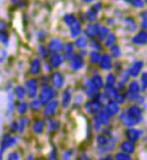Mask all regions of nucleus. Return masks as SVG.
I'll use <instances>...</instances> for the list:
<instances>
[{
    "instance_id": "nucleus-21",
    "label": "nucleus",
    "mask_w": 147,
    "mask_h": 160,
    "mask_svg": "<svg viewBox=\"0 0 147 160\" xmlns=\"http://www.w3.org/2000/svg\"><path fill=\"white\" fill-rule=\"evenodd\" d=\"M71 100V93L70 89H66L61 96V105L63 108H68Z\"/></svg>"
},
{
    "instance_id": "nucleus-53",
    "label": "nucleus",
    "mask_w": 147,
    "mask_h": 160,
    "mask_svg": "<svg viewBox=\"0 0 147 160\" xmlns=\"http://www.w3.org/2000/svg\"><path fill=\"white\" fill-rule=\"evenodd\" d=\"M49 158H50V159H56V158H57V153H56V149H55V148H54L53 150H52V152L50 153Z\"/></svg>"
},
{
    "instance_id": "nucleus-17",
    "label": "nucleus",
    "mask_w": 147,
    "mask_h": 160,
    "mask_svg": "<svg viewBox=\"0 0 147 160\" xmlns=\"http://www.w3.org/2000/svg\"><path fill=\"white\" fill-rule=\"evenodd\" d=\"M133 42L136 45H144L147 43V32L143 31L133 38Z\"/></svg>"
},
{
    "instance_id": "nucleus-10",
    "label": "nucleus",
    "mask_w": 147,
    "mask_h": 160,
    "mask_svg": "<svg viewBox=\"0 0 147 160\" xmlns=\"http://www.w3.org/2000/svg\"><path fill=\"white\" fill-rule=\"evenodd\" d=\"M110 117L108 116L105 111H102L100 113L97 114V116L96 117L95 119V128L96 130H99V128L102 126V125H107L108 123V120H109Z\"/></svg>"
},
{
    "instance_id": "nucleus-26",
    "label": "nucleus",
    "mask_w": 147,
    "mask_h": 160,
    "mask_svg": "<svg viewBox=\"0 0 147 160\" xmlns=\"http://www.w3.org/2000/svg\"><path fill=\"white\" fill-rule=\"evenodd\" d=\"M64 50V57L68 59H71V58L73 57V53H74V48H73V44L69 42L65 45V47L63 48Z\"/></svg>"
},
{
    "instance_id": "nucleus-14",
    "label": "nucleus",
    "mask_w": 147,
    "mask_h": 160,
    "mask_svg": "<svg viewBox=\"0 0 147 160\" xmlns=\"http://www.w3.org/2000/svg\"><path fill=\"white\" fill-rule=\"evenodd\" d=\"M100 8H101V4L97 3V4H96L95 6H93L89 11L87 12L86 17H87V19L89 22H94L95 21L96 18H97V12L100 10Z\"/></svg>"
},
{
    "instance_id": "nucleus-34",
    "label": "nucleus",
    "mask_w": 147,
    "mask_h": 160,
    "mask_svg": "<svg viewBox=\"0 0 147 160\" xmlns=\"http://www.w3.org/2000/svg\"><path fill=\"white\" fill-rule=\"evenodd\" d=\"M125 23H126V28L129 32H134L136 29V24L132 18H127L125 20Z\"/></svg>"
},
{
    "instance_id": "nucleus-49",
    "label": "nucleus",
    "mask_w": 147,
    "mask_h": 160,
    "mask_svg": "<svg viewBox=\"0 0 147 160\" xmlns=\"http://www.w3.org/2000/svg\"><path fill=\"white\" fill-rule=\"evenodd\" d=\"M114 100H116V102H118V103H124V102H125V96L118 93L117 95L115 96Z\"/></svg>"
},
{
    "instance_id": "nucleus-8",
    "label": "nucleus",
    "mask_w": 147,
    "mask_h": 160,
    "mask_svg": "<svg viewBox=\"0 0 147 160\" xmlns=\"http://www.w3.org/2000/svg\"><path fill=\"white\" fill-rule=\"evenodd\" d=\"M59 102L57 100H52L48 103H46V107L44 108V115L46 117L53 116L58 109Z\"/></svg>"
},
{
    "instance_id": "nucleus-5",
    "label": "nucleus",
    "mask_w": 147,
    "mask_h": 160,
    "mask_svg": "<svg viewBox=\"0 0 147 160\" xmlns=\"http://www.w3.org/2000/svg\"><path fill=\"white\" fill-rule=\"evenodd\" d=\"M25 91L30 98H34L37 95L38 90V82L35 79H30L25 82Z\"/></svg>"
},
{
    "instance_id": "nucleus-48",
    "label": "nucleus",
    "mask_w": 147,
    "mask_h": 160,
    "mask_svg": "<svg viewBox=\"0 0 147 160\" xmlns=\"http://www.w3.org/2000/svg\"><path fill=\"white\" fill-rule=\"evenodd\" d=\"M142 27L147 29V11H144L142 15Z\"/></svg>"
},
{
    "instance_id": "nucleus-51",
    "label": "nucleus",
    "mask_w": 147,
    "mask_h": 160,
    "mask_svg": "<svg viewBox=\"0 0 147 160\" xmlns=\"http://www.w3.org/2000/svg\"><path fill=\"white\" fill-rule=\"evenodd\" d=\"M14 109V103H13V95H11L9 96V104H8V111L10 112H12V111Z\"/></svg>"
},
{
    "instance_id": "nucleus-45",
    "label": "nucleus",
    "mask_w": 147,
    "mask_h": 160,
    "mask_svg": "<svg viewBox=\"0 0 147 160\" xmlns=\"http://www.w3.org/2000/svg\"><path fill=\"white\" fill-rule=\"evenodd\" d=\"M0 41L4 44L8 45V35L6 33V32H0Z\"/></svg>"
},
{
    "instance_id": "nucleus-16",
    "label": "nucleus",
    "mask_w": 147,
    "mask_h": 160,
    "mask_svg": "<svg viewBox=\"0 0 147 160\" xmlns=\"http://www.w3.org/2000/svg\"><path fill=\"white\" fill-rule=\"evenodd\" d=\"M97 89L95 88V86L93 85V83L91 82V80H88L86 82V84L84 85V92L85 94L90 97H94L96 95H97Z\"/></svg>"
},
{
    "instance_id": "nucleus-3",
    "label": "nucleus",
    "mask_w": 147,
    "mask_h": 160,
    "mask_svg": "<svg viewBox=\"0 0 147 160\" xmlns=\"http://www.w3.org/2000/svg\"><path fill=\"white\" fill-rule=\"evenodd\" d=\"M55 95L54 91L52 90V88L49 87H44V88L42 89L40 95H39V101L41 102V104H46L50 101H52V99L53 98V96Z\"/></svg>"
},
{
    "instance_id": "nucleus-54",
    "label": "nucleus",
    "mask_w": 147,
    "mask_h": 160,
    "mask_svg": "<svg viewBox=\"0 0 147 160\" xmlns=\"http://www.w3.org/2000/svg\"><path fill=\"white\" fill-rule=\"evenodd\" d=\"M10 127H11V131H12V132H15V131H18V125H17V122H12L11 125H10Z\"/></svg>"
},
{
    "instance_id": "nucleus-31",
    "label": "nucleus",
    "mask_w": 147,
    "mask_h": 160,
    "mask_svg": "<svg viewBox=\"0 0 147 160\" xmlns=\"http://www.w3.org/2000/svg\"><path fill=\"white\" fill-rule=\"evenodd\" d=\"M63 20H64L65 23H66L69 27H70L71 25H72L74 22H76L78 21V19H77L73 15H71V14H68V15H65V16L63 17Z\"/></svg>"
},
{
    "instance_id": "nucleus-27",
    "label": "nucleus",
    "mask_w": 147,
    "mask_h": 160,
    "mask_svg": "<svg viewBox=\"0 0 147 160\" xmlns=\"http://www.w3.org/2000/svg\"><path fill=\"white\" fill-rule=\"evenodd\" d=\"M117 94H118V92H117V90L114 88L113 86H107V88H105V95L108 99H113L114 100V98L117 95Z\"/></svg>"
},
{
    "instance_id": "nucleus-50",
    "label": "nucleus",
    "mask_w": 147,
    "mask_h": 160,
    "mask_svg": "<svg viewBox=\"0 0 147 160\" xmlns=\"http://www.w3.org/2000/svg\"><path fill=\"white\" fill-rule=\"evenodd\" d=\"M11 2H12L13 5H15L18 8H23L24 6V4H25L24 0H11Z\"/></svg>"
},
{
    "instance_id": "nucleus-25",
    "label": "nucleus",
    "mask_w": 147,
    "mask_h": 160,
    "mask_svg": "<svg viewBox=\"0 0 147 160\" xmlns=\"http://www.w3.org/2000/svg\"><path fill=\"white\" fill-rule=\"evenodd\" d=\"M70 32H71V36L73 37V38L81 34V22H79V20L76 22H74L72 25L70 26Z\"/></svg>"
},
{
    "instance_id": "nucleus-2",
    "label": "nucleus",
    "mask_w": 147,
    "mask_h": 160,
    "mask_svg": "<svg viewBox=\"0 0 147 160\" xmlns=\"http://www.w3.org/2000/svg\"><path fill=\"white\" fill-rule=\"evenodd\" d=\"M97 143L98 149L100 152H108L114 149L115 148V141L108 136L106 135H99L97 138Z\"/></svg>"
},
{
    "instance_id": "nucleus-47",
    "label": "nucleus",
    "mask_w": 147,
    "mask_h": 160,
    "mask_svg": "<svg viewBox=\"0 0 147 160\" xmlns=\"http://www.w3.org/2000/svg\"><path fill=\"white\" fill-rule=\"evenodd\" d=\"M131 5L135 8H143L144 7V1L143 0H128Z\"/></svg>"
},
{
    "instance_id": "nucleus-11",
    "label": "nucleus",
    "mask_w": 147,
    "mask_h": 160,
    "mask_svg": "<svg viewBox=\"0 0 147 160\" xmlns=\"http://www.w3.org/2000/svg\"><path fill=\"white\" fill-rule=\"evenodd\" d=\"M63 50V45L59 39H53L48 44V51L51 53H58Z\"/></svg>"
},
{
    "instance_id": "nucleus-35",
    "label": "nucleus",
    "mask_w": 147,
    "mask_h": 160,
    "mask_svg": "<svg viewBox=\"0 0 147 160\" xmlns=\"http://www.w3.org/2000/svg\"><path fill=\"white\" fill-rule=\"evenodd\" d=\"M87 44H88V41H87V39H86V37L84 36L80 37V38L76 41V45H77V47H79V48H81V49L85 48V47L87 46Z\"/></svg>"
},
{
    "instance_id": "nucleus-40",
    "label": "nucleus",
    "mask_w": 147,
    "mask_h": 160,
    "mask_svg": "<svg viewBox=\"0 0 147 160\" xmlns=\"http://www.w3.org/2000/svg\"><path fill=\"white\" fill-rule=\"evenodd\" d=\"M116 35L115 34H108L106 39V45L107 46H112L116 42Z\"/></svg>"
},
{
    "instance_id": "nucleus-41",
    "label": "nucleus",
    "mask_w": 147,
    "mask_h": 160,
    "mask_svg": "<svg viewBox=\"0 0 147 160\" xmlns=\"http://www.w3.org/2000/svg\"><path fill=\"white\" fill-rule=\"evenodd\" d=\"M111 53H112V55H113L114 57H116V58L120 57V55H121V50H120L119 46H118V45H114V46L111 48Z\"/></svg>"
},
{
    "instance_id": "nucleus-9",
    "label": "nucleus",
    "mask_w": 147,
    "mask_h": 160,
    "mask_svg": "<svg viewBox=\"0 0 147 160\" xmlns=\"http://www.w3.org/2000/svg\"><path fill=\"white\" fill-rule=\"evenodd\" d=\"M83 65H84V60L81 55H75V56L73 55V57L71 58L70 67L73 71L80 70L81 68H82Z\"/></svg>"
},
{
    "instance_id": "nucleus-12",
    "label": "nucleus",
    "mask_w": 147,
    "mask_h": 160,
    "mask_svg": "<svg viewBox=\"0 0 147 160\" xmlns=\"http://www.w3.org/2000/svg\"><path fill=\"white\" fill-rule=\"evenodd\" d=\"M104 111H105V112L109 117L116 115L118 112V111H119L118 102H116V101H109L108 103L106 105Z\"/></svg>"
},
{
    "instance_id": "nucleus-22",
    "label": "nucleus",
    "mask_w": 147,
    "mask_h": 160,
    "mask_svg": "<svg viewBox=\"0 0 147 160\" xmlns=\"http://www.w3.org/2000/svg\"><path fill=\"white\" fill-rule=\"evenodd\" d=\"M51 65L53 68H58L61 65L64 61V58L60 55L58 53H52V57H51Z\"/></svg>"
},
{
    "instance_id": "nucleus-37",
    "label": "nucleus",
    "mask_w": 147,
    "mask_h": 160,
    "mask_svg": "<svg viewBox=\"0 0 147 160\" xmlns=\"http://www.w3.org/2000/svg\"><path fill=\"white\" fill-rule=\"evenodd\" d=\"M100 58H101V56L97 51H92L90 53V61L92 63H97L100 60Z\"/></svg>"
},
{
    "instance_id": "nucleus-4",
    "label": "nucleus",
    "mask_w": 147,
    "mask_h": 160,
    "mask_svg": "<svg viewBox=\"0 0 147 160\" xmlns=\"http://www.w3.org/2000/svg\"><path fill=\"white\" fill-rule=\"evenodd\" d=\"M16 141H17V139L15 137H10L8 135H5L3 137L2 141H1V144H0V159L2 158L5 151L8 149V148L15 145Z\"/></svg>"
},
{
    "instance_id": "nucleus-15",
    "label": "nucleus",
    "mask_w": 147,
    "mask_h": 160,
    "mask_svg": "<svg viewBox=\"0 0 147 160\" xmlns=\"http://www.w3.org/2000/svg\"><path fill=\"white\" fill-rule=\"evenodd\" d=\"M126 137L127 138L132 141V142H135L140 138V137L143 134V131L140 130H136V129H129L126 131Z\"/></svg>"
},
{
    "instance_id": "nucleus-18",
    "label": "nucleus",
    "mask_w": 147,
    "mask_h": 160,
    "mask_svg": "<svg viewBox=\"0 0 147 160\" xmlns=\"http://www.w3.org/2000/svg\"><path fill=\"white\" fill-rule=\"evenodd\" d=\"M98 29H99V25L97 23L88 24L87 28L85 29V34L89 38H94L97 34Z\"/></svg>"
},
{
    "instance_id": "nucleus-39",
    "label": "nucleus",
    "mask_w": 147,
    "mask_h": 160,
    "mask_svg": "<svg viewBox=\"0 0 147 160\" xmlns=\"http://www.w3.org/2000/svg\"><path fill=\"white\" fill-rule=\"evenodd\" d=\"M41 102L39 100H33L32 102H30V108L33 110V111H38V110H40L41 108Z\"/></svg>"
},
{
    "instance_id": "nucleus-33",
    "label": "nucleus",
    "mask_w": 147,
    "mask_h": 160,
    "mask_svg": "<svg viewBox=\"0 0 147 160\" xmlns=\"http://www.w3.org/2000/svg\"><path fill=\"white\" fill-rule=\"evenodd\" d=\"M15 95H16V97L18 98V99H23L24 97V95L26 94V91H25V89L21 87V86H17L15 89Z\"/></svg>"
},
{
    "instance_id": "nucleus-57",
    "label": "nucleus",
    "mask_w": 147,
    "mask_h": 160,
    "mask_svg": "<svg viewBox=\"0 0 147 160\" xmlns=\"http://www.w3.org/2000/svg\"><path fill=\"white\" fill-rule=\"evenodd\" d=\"M84 2H86V3H89V2H92L93 0H83Z\"/></svg>"
},
{
    "instance_id": "nucleus-23",
    "label": "nucleus",
    "mask_w": 147,
    "mask_h": 160,
    "mask_svg": "<svg viewBox=\"0 0 147 160\" xmlns=\"http://www.w3.org/2000/svg\"><path fill=\"white\" fill-rule=\"evenodd\" d=\"M120 148L123 152L127 153V154H131V153L134 152V149H135V147L134 144L133 143L132 141H125L123 142L121 146H120Z\"/></svg>"
},
{
    "instance_id": "nucleus-43",
    "label": "nucleus",
    "mask_w": 147,
    "mask_h": 160,
    "mask_svg": "<svg viewBox=\"0 0 147 160\" xmlns=\"http://www.w3.org/2000/svg\"><path fill=\"white\" fill-rule=\"evenodd\" d=\"M116 158L118 160H128L131 159L130 156L125 152H122V153H118L116 155Z\"/></svg>"
},
{
    "instance_id": "nucleus-52",
    "label": "nucleus",
    "mask_w": 147,
    "mask_h": 160,
    "mask_svg": "<svg viewBox=\"0 0 147 160\" xmlns=\"http://www.w3.org/2000/svg\"><path fill=\"white\" fill-rule=\"evenodd\" d=\"M8 159H19V155L16 152H11L8 157Z\"/></svg>"
},
{
    "instance_id": "nucleus-20",
    "label": "nucleus",
    "mask_w": 147,
    "mask_h": 160,
    "mask_svg": "<svg viewBox=\"0 0 147 160\" xmlns=\"http://www.w3.org/2000/svg\"><path fill=\"white\" fill-rule=\"evenodd\" d=\"M143 66H144V62L143 61H136V62H134L132 67H131V68L129 69V74L132 77H137L140 71L143 68Z\"/></svg>"
},
{
    "instance_id": "nucleus-38",
    "label": "nucleus",
    "mask_w": 147,
    "mask_h": 160,
    "mask_svg": "<svg viewBox=\"0 0 147 160\" xmlns=\"http://www.w3.org/2000/svg\"><path fill=\"white\" fill-rule=\"evenodd\" d=\"M27 108H28L27 103L24 102H22L18 104L17 111H18V112H19L20 114H24V113L26 112V111H27Z\"/></svg>"
},
{
    "instance_id": "nucleus-32",
    "label": "nucleus",
    "mask_w": 147,
    "mask_h": 160,
    "mask_svg": "<svg viewBox=\"0 0 147 160\" xmlns=\"http://www.w3.org/2000/svg\"><path fill=\"white\" fill-rule=\"evenodd\" d=\"M28 119H26V118H21L20 120H19V122H17V125H18V131L19 132H23V131H24V129L26 128V126L28 125Z\"/></svg>"
},
{
    "instance_id": "nucleus-42",
    "label": "nucleus",
    "mask_w": 147,
    "mask_h": 160,
    "mask_svg": "<svg viewBox=\"0 0 147 160\" xmlns=\"http://www.w3.org/2000/svg\"><path fill=\"white\" fill-rule=\"evenodd\" d=\"M142 90L145 91L147 90V72H144L142 75Z\"/></svg>"
},
{
    "instance_id": "nucleus-1",
    "label": "nucleus",
    "mask_w": 147,
    "mask_h": 160,
    "mask_svg": "<svg viewBox=\"0 0 147 160\" xmlns=\"http://www.w3.org/2000/svg\"><path fill=\"white\" fill-rule=\"evenodd\" d=\"M120 120L127 127H132L143 120V113L139 107L131 106L120 115Z\"/></svg>"
},
{
    "instance_id": "nucleus-55",
    "label": "nucleus",
    "mask_w": 147,
    "mask_h": 160,
    "mask_svg": "<svg viewBox=\"0 0 147 160\" xmlns=\"http://www.w3.org/2000/svg\"><path fill=\"white\" fill-rule=\"evenodd\" d=\"M6 30H7V24L2 20H0V32H6Z\"/></svg>"
},
{
    "instance_id": "nucleus-46",
    "label": "nucleus",
    "mask_w": 147,
    "mask_h": 160,
    "mask_svg": "<svg viewBox=\"0 0 147 160\" xmlns=\"http://www.w3.org/2000/svg\"><path fill=\"white\" fill-rule=\"evenodd\" d=\"M116 83V78L114 75L109 74L108 77H107V85L108 86H114V84Z\"/></svg>"
},
{
    "instance_id": "nucleus-56",
    "label": "nucleus",
    "mask_w": 147,
    "mask_h": 160,
    "mask_svg": "<svg viewBox=\"0 0 147 160\" xmlns=\"http://www.w3.org/2000/svg\"><path fill=\"white\" fill-rule=\"evenodd\" d=\"M91 46L95 47V49H99L100 48V44L97 42H93V43H91Z\"/></svg>"
},
{
    "instance_id": "nucleus-19",
    "label": "nucleus",
    "mask_w": 147,
    "mask_h": 160,
    "mask_svg": "<svg viewBox=\"0 0 147 160\" xmlns=\"http://www.w3.org/2000/svg\"><path fill=\"white\" fill-rule=\"evenodd\" d=\"M100 67L105 70H109L112 68V60L109 55L105 54L100 58Z\"/></svg>"
},
{
    "instance_id": "nucleus-28",
    "label": "nucleus",
    "mask_w": 147,
    "mask_h": 160,
    "mask_svg": "<svg viewBox=\"0 0 147 160\" xmlns=\"http://www.w3.org/2000/svg\"><path fill=\"white\" fill-rule=\"evenodd\" d=\"M91 82L93 83V85L95 86V88L98 90L100 88H103L104 83L103 80L101 78V77L99 75H94L91 78Z\"/></svg>"
},
{
    "instance_id": "nucleus-36",
    "label": "nucleus",
    "mask_w": 147,
    "mask_h": 160,
    "mask_svg": "<svg viewBox=\"0 0 147 160\" xmlns=\"http://www.w3.org/2000/svg\"><path fill=\"white\" fill-rule=\"evenodd\" d=\"M60 127L58 121H50L48 125V131H56Z\"/></svg>"
},
{
    "instance_id": "nucleus-13",
    "label": "nucleus",
    "mask_w": 147,
    "mask_h": 160,
    "mask_svg": "<svg viewBox=\"0 0 147 160\" xmlns=\"http://www.w3.org/2000/svg\"><path fill=\"white\" fill-rule=\"evenodd\" d=\"M51 81H52V86L56 88H61L64 83L63 76L60 72H55L52 74L51 77Z\"/></svg>"
},
{
    "instance_id": "nucleus-44",
    "label": "nucleus",
    "mask_w": 147,
    "mask_h": 160,
    "mask_svg": "<svg viewBox=\"0 0 147 160\" xmlns=\"http://www.w3.org/2000/svg\"><path fill=\"white\" fill-rule=\"evenodd\" d=\"M38 53H39V56L41 58H45L47 57V54H48V50H46L44 48V46H40L39 50H38Z\"/></svg>"
},
{
    "instance_id": "nucleus-30",
    "label": "nucleus",
    "mask_w": 147,
    "mask_h": 160,
    "mask_svg": "<svg viewBox=\"0 0 147 160\" xmlns=\"http://www.w3.org/2000/svg\"><path fill=\"white\" fill-rule=\"evenodd\" d=\"M108 33H109V31H108V28L103 27V26H99V29H98L97 36L99 41H103L108 35Z\"/></svg>"
},
{
    "instance_id": "nucleus-7",
    "label": "nucleus",
    "mask_w": 147,
    "mask_h": 160,
    "mask_svg": "<svg viewBox=\"0 0 147 160\" xmlns=\"http://www.w3.org/2000/svg\"><path fill=\"white\" fill-rule=\"evenodd\" d=\"M100 108H101V103H100L99 101H97V99L88 101V102L85 103V109L90 114L97 113L99 112Z\"/></svg>"
},
{
    "instance_id": "nucleus-24",
    "label": "nucleus",
    "mask_w": 147,
    "mask_h": 160,
    "mask_svg": "<svg viewBox=\"0 0 147 160\" xmlns=\"http://www.w3.org/2000/svg\"><path fill=\"white\" fill-rule=\"evenodd\" d=\"M41 70V61L40 59L38 58H34L33 61H32V64H31V68H30V73L32 75H37L40 73Z\"/></svg>"
},
{
    "instance_id": "nucleus-6",
    "label": "nucleus",
    "mask_w": 147,
    "mask_h": 160,
    "mask_svg": "<svg viewBox=\"0 0 147 160\" xmlns=\"http://www.w3.org/2000/svg\"><path fill=\"white\" fill-rule=\"evenodd\" d=\"M139 85L136 81H133L130 84L128 91H127V96L131 101H134L139 97Z\"/></svg>"
},
{
    "instance_id": "nucleus-29",
    "label": "nucleus",
    "mask_w": 147,
    "mask_h": 160,
    "mask_svg": "<svg viewBox=\"0 0 147 160\" xmlns=\"http://www.w3.org/2000/svg\"><path fill=\"white\" fill-rule=\"evenodd\" d=\"M44 125H45V123H44V121H41V120L40 121H36L34 123V125H33V131H34L35 133H37V134H41L43 132V131H44Z\"/></svg>"
}]
</instances>
